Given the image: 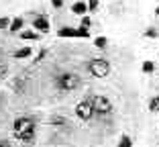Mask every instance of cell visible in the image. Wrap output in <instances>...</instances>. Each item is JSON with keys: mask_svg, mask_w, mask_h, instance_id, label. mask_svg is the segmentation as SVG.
Wrapping results in <instances>:
<instances>
[{"mask_svg": "<svg viewBox=\"0 0 159 147\" xmlns=\"http://www.w3.org/2000/svg\"><path fill=\"white\" fill-rule=\"evenodd\" d=\"M37 117L33 114H20L12 123V135L23 147H35L37 141Z\"/></svg>", "mask_w": 159, "mask_h": 147, "instance_id": "1", "label": "cell"}, {"mask_svg": "<svg viewBox=\"0 0 159 147\" xmlns=\"http://www.w3.org/2000/svg\"><path fill=\"white\" fill-rule=\"evenodd\" d=\"M90 98H92V106H94V119L102 121V123H110L114 114V106L110 102V98H106L102 94H94Z\"/></svg>", "mask_w": 159, "mask_h": 147, "instance_id": "2", "label": "cell"}, {"mask_svg": "<svg viewBox=\"0 0 159 147\" xmlns=\"http://www.w3.org/2000/svg\"><path fill=\"white\" fill-rule=\"evenodd\" d=\"M55 86L61 92H74L82 86V78L78 74H74V71H63V74H59L55 78Z\"/></svg>", "mask_w": 159, "mask_h": 147, "instance_id": "3", "label": "cell"}, {"mask_svg": "<svg viewBox=\"0 0 159 147\" xmlns=\"http://www.w3.org/2000/svg\"><path fill=\"white\" fill-rule=\"evenodd\" d=\"M86 67H88L90 76H94V78H106V76H110V71H112L110 62L104 59V57H94V59H90Z\"/></svg>", "mask_w": 159, "mask_h": 147, "instance_id": "4", "label": "cell"}, {"mask_svg": "<svg viewBox=\"0 0 159 147\" xmlns=\"http://www.w3.org/2000/svg\"><path fill=\"white\" fill-rule=\"evenodd\" d=\"M75 117H78L80 121H84V123H88V121L94 119V106H92V98H90V96H86L84 100L78 102V106H75Z\"/></svg>", "mask_w": 159, "mask_h": 147, "instance_id": "5", "label": "cell"}, {"mask_svg": "<svg viewBox=\"0 0 159 147\" xmlns=\"http://www.w3.org/2000/svg\"><path fill=\"white\" fill-rule=\"evenodd\" d=\"M33 29L35 31H37V33H49V29H51V23H49V19H47L45 14H39V16H35L33 19Z\"/></svg>", "mask_w": 159, "mask_h": 147, "instance_id": "6", "label": "cell"}, {"mask_svg": "<svg viewBox=\"0 0 159 147\" xmlns=\"http://www.w3.org/2000/svg\"><path fill=\"white\" fill-rule=\"evenodd\" d=\"M71 12L78 14V16H84V14L88 12V2H82V0H80V2H74V4H71Z\"/></svg>", "mask_w": 159, "mask_h": 147, "instance_id": "7", "label": "cell"}, {"mask_svg": "<svg viewBox=\"0 0 159 147\" xmlns=\"http://www.w3.org/2000/svg\"><path fill=\"white\" fill-rule=\"evenodd\" d=\"M23 27H25V21H23V16H14L12 21H10V33H20L23 31Z\"/></svg>", "mask_w": 159, "mask_h": 147, "instance_id": "8", "label": "cell"}, {"mask_svg": "<svg viewBox=\"0 0 159 147\" xmlns=\"http://www.w3.org/2000/svg\"><path fill=\"white\" fill-rule=\"evenodd\" d=\"M57 37H78V29L74 27H61L59 31H57Z\"/></svg>", "mask_w": 159, "mask_h": 147, "instance_id": "9", "label": "cell"}, {"mask_svg": "<svg viewBox=\"0 0 159 147\" xmlns=\"http://www.w3.org/2000/svg\"><path fill=\"white\" fill-rule=\"evenodd\" d=\"M33 55V49L29 47H20V49H16V51H14V59H27V57H31Z\"/></svg>", "mask_w": 159, "mask_h": 147, "instance_id": "10", "label": "cell"}, {"mask_svg": "<svg viewBox=\"0 0 159 147\" xmlns=\"http://www.w3.org/2000/svg\"><path fill=\"white\" fill-rule=\"evenodd\" d=\"M19 37L25 39V41H35V39H39V33L37 31H20Z\"/></svg>", "mask_w": 159, "mask_h": 147, "instance_id": "11", "label": "cell"}, {"mask_svg": "<svg viewBox=\"0 0 159 147\" xmlns=\"http://www.w3.org/2000/svg\"><path fill=\"white\" fill-rule=\"evenodd\" d=\"M94 45H96L98 49H106V47H108V39L104 37V35H100V37L94 39Z\"/></svg>", "mask_w": 159, "mask_h": 147, "instance_id": "12", "label": "cell"}, {"mask_svg": "<svg viewBox=\"0 0 159 147\" xmlns=\"http://www.w3.org/2000/svg\"><path fill=\"white\" fill-rule=\"evenodd\" d=\"M141 71H143V74H153V71H155V63L153 62H143Z\"/></svg>", "mask_w": 159, "mask_h": 147, "instance_id": "13", "label": "cell"}, {"mask_svg": "<svg viewBox=\"0 0 159 147\" xmlns=\"http://www.w3.org/2000/svg\"><path fill=\"white\" fill-rule=\"evenodd\" d=\"M149 110L151 113H159V96H153L149 100Z\"/></svg>", "mask_w": 159, "mask_h": 147, "instance_id": "14", "label": "cell"}, {"mask_svg": "<svg viewBox=\"0 0 159 147\" xmlns=\"http://www.w3.org/2000/svg\"><path fill=\"white\" fill-rule=\"evenodd\" d=\"M118 147H133V139L129 135H122L120 141H118Z\"/></svg>", "mask_w": 159, "mask_h": 147, "instance_id": "15", "label": "cell"}, {"mask_svg": "<svg viewBox=\"0 0 159 147\" xmlns=\"http://www.w3.org/2000/svg\"><path fill=\"white\" fill-rule=\"evenodd\" d=\"M145 35H147V37H151V39H157V37H159V31H157L155 27H149V29L145 31Z\"/></svg>", "mask_w": 159, "mask_h": 147, "instance_id": "16", "label": "cell"}, {"mask_svg": "<svg viewBox=\"0 0 159 147\" xmlns=\"http://www.w3.org/2000/svg\"><path fill=\"white\" fill-rule=\"evenodd\" d=\"M98 6H100L98 0H88V10H90V12H96V10H98Z\"/></svg>", "mask_w": 159, "mask_h": 147, "instance_id": "17", "label": "cell"}, {"mask_svg": "<svg viewBox=\"0 0 159 147\" xmlns=\"http://www.w3.org/2000/svg\"><path fill=\"white\" fill-rule=\"evenodd\" d=\"M8 27H10V19L8 16H0V31H4Z\"/></svg>", "mask_w": 159, "mask_h": 147, "instance_id": "18", "label": "cell"}, {"mask_svg": "<svg viewBox=\"0 0 159 147\" xmlns=\"http://www.w3.org/2000/svg\"><path fill=\"white\" fill-rule=\"evenodd\" d=\"M82 27H86V29L92 27V19H90V16H86V14L82 16Z\"/></svg>", "mask_w": 159, "mask_h": 147, "instance_id": "19", "label": "cell"}, {"mask_svg": "<svg viewBox=\"0 0 159 147\" xmlns=\"http://www.w3.org/2000/svg\"><path fill=\"white\" fill-rule=\"evenodd\" d=\"M0 147H16L10 139H0Z\"/></svg>", "mask_w": 159, "mask_h": 147, "instance_id": "20", "label": "cell"}, {"mask_svg": "<svg viewBox=\"0 0 159 147\" xmlns=\"http://www.w3.org/2000/svg\"><path fill=\"white\" fill-rule=\"evenodd\" d=\"M51 6L53 8H61L63 6V0H51Z\"/></svg>", "mask_w": 159, "mask_h": 147, "instance_id": "21", "label": "cell"}, {"mask_svg": "<svg viewBox=\"0 0 159 147\" xmlns=\"http://www.w3.org/2000/svg\"><path fill=\"white\" fill-rule=\"evenodd\" d=\"M45 55H47V51H45V49H41V51H39V57H35V62H41Z\"/></svg>", "mask_w": 159, "mask_h": 147, "instance_id": "22", "label": "cell"}, {"mask_svg": "<svg viewBox=\"0 0 159 147\" xmlns=\"http://www.w3.org/2000/svg\"><path fill=\"white\" fill-rule=\"evenodd\" d=\"M2 102H4V96H2V94H0V104H2Z\"/></svg>", "mask_w": 159, "mask_h": 147, "instance_id": "23", "label": "cell"}]
</instances>
